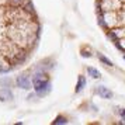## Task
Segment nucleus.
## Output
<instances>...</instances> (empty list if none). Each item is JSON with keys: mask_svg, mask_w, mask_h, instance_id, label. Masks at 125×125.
Masks as SVG:
<instances>
[{"mask_svg": "<svg viewBox=\"0 0 125 125\" xmlns=\"http://www.w3.org/2000/svg\"><path fill=\"white\" fill-rule=\"evenodd\" d=\"M121 115H122V117L125 118V110H124V111H121Z\"/></svg>", "mask_w": 125, "mask_h": 125, "instance_id": "9d476101", "label": "nucleus"}, {"mask_svg": "<svg viewBox=\"0 0 125 125\" xmlns=\"http://www.w3.org/2000/svg\"><path fill=\"white\" fill-rule=\"evenodd\" d=\"M96 93L98 94V96H101L103 98H111L113 97V91L111 90H108L107 87H104V86H98L96 89Z\"/></svg>", "mask_w": 125, "mask_h": 125, "instance_id": "7ed1b4c3", "label": "nucleus"}, {"mask_svg": "<svg viewBox=\"0 0 125 125\" xmlns=\"http://www.w3.org/2000/svg\"><path fill=\"white\" fill-rule=\"evenodd\" d=\"M11 97H13V94L10 93V91H7V90L0 91V100H1V101H6V100H11Z\"/></svg>", "mask_w": 125, "mask_h": 125, "instance_id": "20e7f679", "label": "nucleus"}, {"mask_svg": "<svg viewBox=\"0 0 125 125\" xmlns=\"http://www.w3.org/2000/svg\"><path fill=\"white\" fill-rule=\"evenodd\" d=\"M68 121H66V118H63V117H58L56 121H53V124H66Z\"/></svg>", "mask_w": 125, "mask_h": 125, "instance_id": "6e6552de", "label": "nucleus"}, {"mask_svg": "<svg viewBox=\"0 0 125 125\" xmlns=\"http://www.w3.org/2000/svg\"><path fill=\"white\" fill-rule=\"evenodd\" d=\"M98 59H100V61L104 63V65H107V66H113V62H111L110 59H107L104 55H101V53H98Z\"/></svg>", "mask_w": 125, "mask_h": 125, "instance_id": "0eeeda50", "label": "nucleus"}, {"mask_svg": "<svg viewBox=\"0 0 125 125\" xmlns=\"http://www.w3.org/2000/svg\"><path fill=\"white\" fill-rule=\"evenodd\" d=\"M87 73L90 74L93 79H98V77H100V72L94 68H87Z\"/></svg>", "mask_w": 125, "mask_h": 125, "instance_id": "39448f33", "label": "nucleus"}, {"mask_svg": "<svg viewBox=\"0 0 125 125\" xmlns=\"http://www.w3.org/2000/svg\"><path fill=\"white\" fill-rule=\"evenodd\" d=\"M17 86H18V87H21V89H24V90L31 89V82H30L28 76H25V74L18 76V77H17Z\"/></svg>", "mask_w": 125, "mask_h": 125, "instance_id": "f03ea898", "label": "nucleus"}, {"mask_svg": "<svg viewBox=\"0 0 125 125\" xmlns=\"http://www.w3.org/2000/svg\"><path fill=\"white\" fill-rule=\"evenodd\" d=\"M10 1H11V4H14V6H20L23 3V0H10Z\"/></svg>", "mask_w": 125, "mask_h": 125, "instance_id": "1a4fd4ad", "label": "nucleus"}, {"mask_svg": "<svg viewBox=\"0 0 125 125\" xmlns=\"http://www.w3.org/2000/svg\"><path fill=\"white\" fill-rule=\"evenodd\" d=\"M84 84H86L84 77H83V76H79V83H77V86H76V93H80L82 89L84 87Z\"/></svg>", "mask_w": 125, "mask_h": 125, "instance_id": "423d86ee", "label": "nucleus"}, {"mask_svg": "<svg viewBox=\"0 0 125 125\" xmlns=\"http://www.w3.org/2000/svg\"><path fill=\"white\" fill-rule=\"evenodd\" d=\"M32 83H34V87H35V91L38 96H45L46 93H49L51 90V83L44 77V74H35L32 77Z\"/></svg>", "mask_w": 125, "mask_h": 125, "instance_id": "f257e3e1", "label": "nucleus"}]
</instances>
